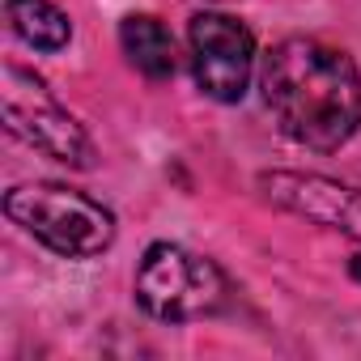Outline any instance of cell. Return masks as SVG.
<instances>
[{
  "mask_svg": "<svg viewBox=\"0 0 361 361\" xmlns=\"http://www.w3.org/2000/svg\"><path fill=\"white\" fill-rule=\"evenodd\" d=\"M259 90L281 132L314 153H336L361 123V73L348 51L319 39H281L259 68Z\"/></svg>",
  "mask_w": 361,
  "mask_h": 361,
  "instance_id": "6da1fadb",
  "label": "cell"
},
{
  "mask_svg": "<svg viewBox=\"0 0 361 361\" xmlns=\"http://www.w3.org/2000/svg\"><path fill=\"white\" fill-rule=\"evenodd\" d=\"M132 289H136L140 310L161 323H192V319L217 314L230 293L213 259L178 247V243H153L140 255Z\"/></svg>",
  "mask_w": 361,
  "mask_h": 361,
  "instance_id": "3957f363",
  "label": "cell"
},
{
  "mask_svg": "<svg viewBox=\"0 0 361 361\" xmlns=\"http://www.w3.org/2000/svg\"><path fill=\"white\" fill-rule=\"evenodd\" d=\"M5 213L64 259H90L115 243V213L64 183H18L5 192Z\"/></svg>",
  "mask_w": 361,
  "mask_h": 361,
  "instance_id": "7a4b0ae2",
  "label": "cell"
},
{
  "mask_svg": "<svg viewBox=\"0 0 361 361\" xmlns=\"http://www.w3.org/2000/svg\"><path fill=\"white\" fill-rule=\"evenodd\" d=\"M259 192L276 209L361 243V192L340 183V178L302 174V170H268V174H259Z\"/></svg>",
  "mask_w": 361,
  "mask_h": 361,
  "instance_id": "8992f818",
  "label": "cell"
},
{
  "mask_svg": "<svg viewBox=\"0 0 361 361\" xmlns=\"http://www.w3.org/2000/svg\"><path fill=\"white\" fill-rule=\"evenodd\" d=\"M188 43L200 94L221 106L243 102L255 73V35L230 13H196L188 26Z\"/></svg>",
  "mask_w": 361,
  "mask_h": 361,
  "instance_id": "5b68a950",
  "label": "cell"
},
{
  "mask_svg": "<svg viewBox=\"0 0 361 361\" xmlns=\"http://www.w3.org/2000/svg\"><path fill=\"white\" fill-rule=\"evenodd\" d=\"M0 102H5V128L26 140L30 149L64 161V166H77V170H90L94 166V140L90 132L56 102V94L26 68L18 64H5V85H0Z\"/></svg>",
  "mask_w": 361,
  "mask_h": 361,
  "instance_id": "277c9868",
  "label": "cell"
},
{
  "mask_svg": "<svg viewBox=\"0 0 361 361\" xmlns=\"http://www.w3.org/2000/svg\"><path fill=\"white\" fill-rule=\"evenodd\" d=\"M13 35L35 51H64L73 39V22L51 0H5Z\"/></svg>",
  "mask_w": 361,
  "mask_h": 361,
  "instance_id": "ba28073f",
  "label": "cell"
},
{
  "mask_svg": "<svg viewBox=\"0 0 361 361\" xmlns=\"http://www.w3.org/2000/svg\"><path fill=\"white\" fill-rule=\"evenodd\" d=\"M119 47L140 77H149V81L174 77V35L157 18H149V13L123 18L119 22Z\"/></svg>",
  "mask_w": 361,
  "mask_h": 361,
  "instance_id": "52a82bcc",
  "label": "cell"
},
{
  "mask_svg": "<svg viewBox=\"0 0 361 361\" xmlns=\"http://www.w3.org/2000/svg\"><path fill=\"white\" fill-rule=\"evenodd\" d=\"M348 272H353V276L361 281V259H353V268H348Z\"/></svg>",
  "mask_w": 361,
  "mask_h": 361,
  "instance_id": "9c48e42d",
  "label": "cell"
}]
</instances>
